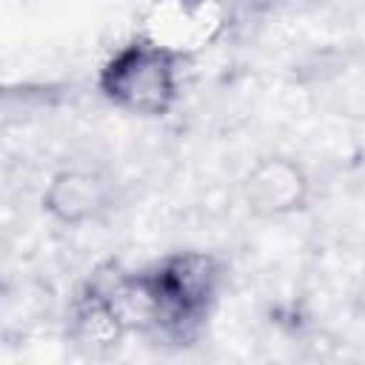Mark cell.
Instances as JSON below:
<instances>
[{"label":"cell","mask_w":365,"mask_h":365,"mask_svg":"<svg viewBox=\"0 0 365 365\" xmlns=\"http://www.w3.org/2000/svg\"><path fill=\"white\" fill-rule=\"evenodd\" d=\"M114 200V185L94 168H60L51 174L40 205L43 214L66 228H80L86 222L100 220Z\"/></svg>","instance_id":"5"},{"label":"cell","mask_w":365,"mask_h":365,"mask_svg":"<svg viewBox=\"0 0 365 365\" xmlns=\"http://www.w3.org/2000/svg\"><path fill=\"white\" fill-rule=\"evenodd\" d=\"M182 48L148 34L123 43L97 74L103 100L134 117H165L180 100Z\"/></svg>","instance_id":"2"},{"label":"cell","mask_w":365,"mask_h":365,"mask_svg":"<svg viewBox=\"0 0 365 365\" xmlns=\"http://www.w3.org/2000/svg\"><path fill=\"white\" fill-rule=\"evenodd\" d=\"M134 274L148 302V331L177 345H191L217 305L222 262L208 251L185 248L171 251Z\"/></svg>","instance_id":"1"},{"label":"cell","mask_w":365,"mask_h":365,"mask_svg":"<svg viewBox=\"0 0 365 365\" xmlns=\"http://www.w3.org/2000/svg\"><path fill=\"white\" fill-rule=\"evenodd\" d=\"M128 334L131 325L103 277H91L74 291L66 314V336L80 354L108 356L123 345Z\"/></svg>","instance_id":"3"},{"label":"cell","mask_w":365,"mask_h":365,"mask_svg":"<svg viewBox=\"0 0 365 365\" xmlns=\"http://www.w3.org/2000/svg\"><path fill=\"white\" fill-rule=\"evenodd\" d=\"M311 180L308 171L285 154L259 157L242 177V200L254 217L282 220L308 205Z\"/></svg>","instance_id":"4"}]
</instances>
